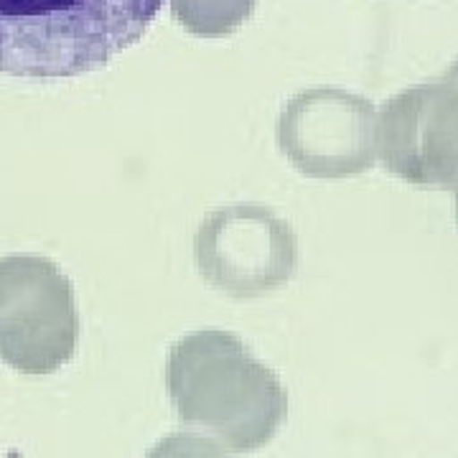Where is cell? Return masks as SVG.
Listing matches in <instances>:
<instances>
[{"label": "cell", "instance_id": "3", "mask_svg": "<svg viewBox=\"0 0 458 458\" xmlns=\"http://www.w3.org/2000/svg\"><path fill=\"white\" fill-rule=\"evenodd\" d=\"M201 273L234 295L262 293L293 273L295 240L288 225L255 207L214 214L197 237Z\"/></svg>", "mask_w": 458, "mask_h": 458}, {"label": "cell", "instance_id": "8", "mask_svg": "<svg viewBox=\"0 0 458 458\" xmlns=\"http://www.w3.org/2000/svg\"><path fill=\"white\" fill-rule=\"evenodd\" d=\"M454 189H456V214H458V179H456V183H454Z\"/></svg>", "mask_w": 458, "mask_h": 458}, {"label": "cell", "instance_id": "1", "mask_svg": "<svg viewBox=\"0 0 458 458\" xmlns=\"http://www.w3.org/2000/svg\"><path fill=\"white\" fill-rule=\"evenodd\" d=\"M164 0H0V72L77 77L132 47Z\"/></svg>", "mask_w": 458, "mask_h": 458}, {"label": "cell", "instance_id": "7", "mask_svg": "<svg viewBox=\"0 0 458 458\" xmlns=\"http://www.w3.org/2000/svg\"><path fill=\"white\" fill-rule=\"evenodd\" d=\"M451 84L458 89V64L454 66V72H451Z\"/></svg>", "mask_w": 458, "mask_h": 458}, {"label": "cell", "instance_id": "5", "mask_svg": "<svg viewBox=\"0 0 458 458\" xmlns=\"http://www.w3.org/2000/svg\"><path fill=\"white\" fill-rule=\"evenodd\" d=\"M77 313L66 278L51 291H0V357L18 372L47 375L74 354Z\"/></svg>", "mask_w": 458, "mask_h": 458}, {"label": "cell", "instance_id": "2", "mask_svg": "<svg viewBox=\"0 0 458 458\" xmlns=\"http://www.w3.org/2000/svg\"><path fill=\"white\" fill-rule=\"evenodd\" d=\"M165 377L181 420L237 454L270 441L288 410L276 375L225 334H197L176 344Z\"/></svg>", "mask_w": 458, "mask_h": 458}, {"label": "cell", "instance_id": "4", "mask_svg": "<svg viewBox=\"0 0 458 458\" xmlns=\"http://www.w3.org/2000/svg\"><path fill=\"white\" fill-rule=\"evenodd\" d=\"M377 150L387 171L418 186L448 189L458 179V89H415L385 110Z\"/></svg>", "mask_w": 458, "mask_h": 458}, {"label": "cell", "instance_id": "6", "mask_svg": "<svg viewBox=\"0 0 458 458\" xmlns=\"http://www.w3.org/2000/svg\"><path fill=\"white\" fill-rule=\"evenodd\" d=\"M146 458H227L225 451L209 438L199 436H171L161 441Z\"/></svg>", "mask_w": 458, "mask_h": 458}]
</instances>
